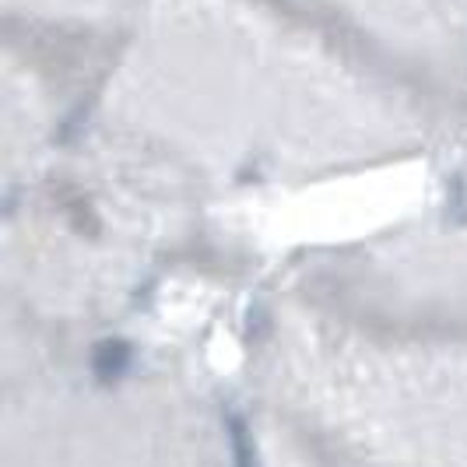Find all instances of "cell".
I'll list each match as a JSON object with an SVG mask.
<instances>
[{
  "label": "cell",
  "instance_id": "cell-2",
  "mask_svg": "<svg viewBox=\"0 0 467 467\" xmlns=\"http://www.w3.org/2000/svg\"><path fill=\"white\" fill-rule=\"evenodd\" d=\"M123 362H127V351L119 348V345H113V348L106 345V348H99V358H95V373L109 379V376H117L119 369H123Z\"/></svg>",
  "mask_w": 467,
  "mask_h": 467
},
{
  "label": "cell",
  "instance_id": "cell-1",
  "mask_svg": "<svg viewBox=\"0 0 467 467\" xmlns=\"http://www.w3.org/2000/svg\"><path fill=\"white\" fill-rule=\"evenodd\" d=\"M229 443H233V457L235 467H260L257 464V450H254V440H250V429L239 415H229Z\"/></svg>",
  "mask_w": 467,
  "mask_h": 467
}]
</instances>
